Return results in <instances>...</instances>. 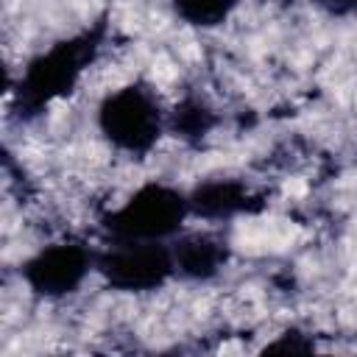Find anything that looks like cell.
<instances>
[{
	"label": "cell",
	"mask_w": 357,
	"mask_h": 357,
	"mask_svg": "<svg viewBox=\"0 0 357 357\" xmlns=\"http://www.w3.org/2000/svg\"><path fill=\"white\" fill-rule=\"evenodd\" d=\"M95 273L117 293H153L176 276L170 243H106Z\"/></svg>",
	"instance_id": "obj_5"
},
{
	"label": "cell",
	"mask_w": 357,
	"mask_h": 357,
	"mask_svg": "<svg viewBox=\"0 0 357 357\" xmlns=\"http://www.w3.org/2000/svg\"><path fill=\"white\" fill-rule=\"evenodd\" d=\"M312 349H315V343H312L307 335L296 332V329L279 335L273 343L265 346V351H312Z\"/></svg>",
	"instance_id": "obj_10"
},
{
	"label": "cell",
	"mask_w": 357,
	"mask_h": 357,
	"mask_svg": "<svg viewBox=\"0 0 357 357\" xmlns=\"http://www.w3.org/2000/svg\"><path fill=\"white\" fill-rule=\"evenodd\" d=\"M190 218L206 223H223L259 209V195L237 178H206L187 192Z\"/></svg>",
	"instance_id": "obj_6"
},
{
	"label": "cell",
	"mask_w": 357,
	"mask_h": 357,
	"mask_svg": "<svg viewBox=\"0 0 357 357\" xmlns=\"http://www.w3.org/2000/svg\"><path fill=\"white\" fill-rule=\"evenodd\" d=\"M321 11L332 14V17H351L357 14V0H312Z\"/></svg>",
	"instance_id": "obj_11"
},
{
	"label": "cell",
	"mask_w": 357,
	"mask_h": 357,
	"mask_svg": "<svg viewBox=\"0 0 357 357\" xmlns=\"http://www.w3.org/2000/svg\"><path fill=\"white\" fill-rule=\"evenodd\" d=\"M173 259H176V276H184L190 282H209L229 265V243L215 231H181L170 240Z\"/></svg>",
	"instance_id": "obj_7"
},
{
	"label": "cell",
	"mask_w": 357,
	"mask_h": 357,
	"mask_svg": "<svg viewBox=\"0 0 357 357\" xmlns=\"http://www.w3.org/2000/svg\"><path fill=\"white\" fill-rule=\"evenodd\" d=\"M98 251L84 240H56L36 248L20 265V279L25 287L47 301L67 298L81 290V284L95 273Z\"/></svg>",
	"instance_id": "obj_4"
},
{
	"label": "cell",
	"mask_w": 357,
	"mask_h": 357,
	"mask_svg": "<svg viewBox=\"0 0 357 357\" xmlns=\"http://www.w3.org/2000/svg\"><path fill=\"white\" fill-rule=\"evenodd\" d=\"M190 218L187 192L167 181L139 184L120 206L100 218L106 243H170Z\"/></svg>",
	"instance_id": "obj_2"
},
{
	"label": "cell",
	"mask_w": 357,
	"mask_h": 357,
	"mask_svg": "<svg viewBox=\"0 0 357 357\" xmlns=\"http://www.w3.org/2000/svg\"><path fill=\"white\" fill-rule=\"evenodd\" d=\"M215 123H218V117H215L212 106H209L206 100L195 98V95L181 98V100L173 106V112H167V128H170L176 137L187 139V142L204 139V137L215 128Z\"/></svg>",
	"instance_id": "obj_8"
},
{
	"label": "cell",
	"mask_w": 357,
	"mask_h": 357,
	"mask_svg": "<svg viewBox=\"0 0 357 357\" xmlns=\"http://www.w3.org/2000/svg\"><path fill=\"white\" fill-rule=\"evenodd\" d=\"M240 3L243 0H173V11L184 25L212 31L223 25L237 11Z\"/></svg>",
	"instance_id": "obj_9"
},
{
	"label": "cell",
	"mask_w": 357,
	"mask_h": 357,
	"mask_svg": "<svg viewBox=\"0 0 357 357\" xmlns=\"http://www.w3.org/2000/svg\"><path fill=\"white\" fill-rule=\"evenodd\" d=\"M103 139L128 156H148L167 128V112L148 84H126L103 95L95 112Z\"/></svg>",
	"instance_id": "obj_3"
},
{
	"label": "cell",
	"mask_w": 357,
	"mask_h": 357,
	"mask_svg": "<svg viewBox=\"0 0 357 357\" xmlns=\"http://www.w3.org/2000/svg\"><path fill=\"white\" fill-rule=\"evenodd\" d=\"M106 42V22H95L67 39H59L47 50L36 53L14 84V109L22 120L39 117L50 103L67 98L89 64L98 59Z\"/></svg>",
	"instance_id": "obj_1"
}]
</instances>
